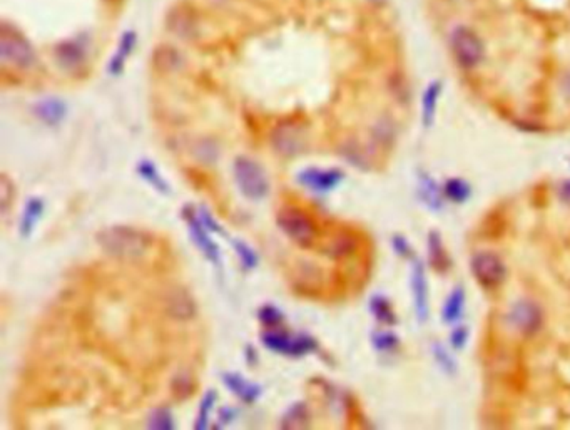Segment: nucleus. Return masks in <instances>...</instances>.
<instances>
[{
    "instance_id": "f257e3e1",
    "label": "nucleus",
    "mask_w": 570,
    "mask_h": 430,
    "mask_svg": "<svg viewBox=\"0 0 570 430\" xmlns=\"http://www.w3.org/2000/svg\"><path fill=\"white\" fill-rule=\"evenodd\" d=\"M97 243L109 257L122 261H136L146 257L150 245V237L132 226H109L97 233Z\"/></svg>"
},
{
    "instance_id": "f03ea898",
    "label": "nucleus",
    "mask_w": 570,
    "mask_h": 430,
    "mask_svg": "<svg viewBox=\"0 0 570 430\" xmlns=\"http://www.w3.org/2000/svg\"><path fill=\"white\" fill-rule=\"evenodd\" d=\"M450 49L463 71H474L485 59V44L478 32L468 26H457L450 34Z\"/></svg>"
},
{
    "instance_id": "7ed1b4c3",
    "label": "nucleus",
    "mask_w": 570,
    "mask_h": 430,
    "mask_svg": "<svg viewBox=\"0 0 570 430\" xmlns=\"http://www.w3.org/2000/svg\"><path fill=\"white\" fill-rule=\"evenodd\" d=\"M233 171L239 191L248 200H263L270 193V181H268L266 173L256 161L244 156L238 157L234 161Z\"/></svg>"
},
{
    "instance_id": "20e7f679",
    "label": "nucleus",
    "mask_w": 570,
    "mask_h": 430,
    "mask_svg": "<svg viewBox=\"0 0 570 430\" xmlns=\"http://www.w3.org/2000/svg\"><path fill=\"white\" fill-rule=\"evenodd\" d=\"M276 223L279 230L300 246H311L318 234L311 216L295 206H286L281 209L276 216Z\"/></svg>"
},
{
    "instance_id": "39448f33",
    "label": "nucleus",
    "mask_w": 570,
    "mask_h": 430,
    "mask_svg": "<svg viewBox=\"0 0 570 430\" xmlns=\"http://www.w3.org/2000/svg\"><path fill=\"white\" fill-rule=\"evenodd\" d=\"M264 347L276 354H283L288 356H303L316 350L315 338L309 335H288L279 332H266L261 336Z\"/></svg>"
},
{
    "instance_id": "423d86ee",
    "label": "nucleus",
    "mask_w": 570,
    "mask_h": 430,
    "mask_svg": "<svg viewBox=\"0 0 570 430\" xmlns=\"http://www.w3.org/2000/svg\"><path fill=\"white\" fill-rule=\"evenodd\" d=\"M0 47H2V59L6 62H10L12 66L26 69L35 62V54L31 44L17 31H9L7 27H3Z\"/></svg>"
},
{
    "instance_id": "0eeeda50",
    "label": "nucleus",
    "mask_w": 570,
    "mask_h": 430,
    "mask_svg": "<svg viewBox=\"0 0 570 430\" xmlns=\"http://www.w3.org/2000/svg\"><path fill=\"white\" fill-rule=\"evenodd\" d=\"M472 273L480 285L494 288L505 278V266L502 259L492 253H478L472 259Z\"/></svg>"
},
{
    "instance_id": "6e6552de",
    "label": "nucleus",
    "mask_w": 570,
    "mask_h": 430,
    "mask_svg": "<svg viewBox=\"0 0 570 430\" xmlns=\"http://www.w3.org/2000/svg\"><path fill=\"white\" fill-rule=\"evenodd\" d=\"M184 220L187 223V226H189V231H191V237H193L194 243L199 246V250L205 253V257L207 259H211V261L216 263V265H219V250H218V245L211 239L209 234H207V226L205 223L201 221V218H199V214L194 213L193 209H186L184 211Z\"/></svg>"
},
{
    "instance_id": "1a4fd4ad",
    "label": "nucleus",
    "mask_w": 570,
    "mask_h": 430,
    "mask_svg": "<svg viewBox=\"0 0 570 430\" xmlns=\"http://www.w3.org/2000/svg\"><path fill=\"white\" fill-rule=\"evenodd\" d=\"M343 180V174L338 169H318L308 168L298 174L300 184L316 193L331 191Z\"/></svg>"
},
{
    "instance_id": "9d476101",
    "label": "nucleus",
    "mask_w": 570,
    "mask_h": 430,
    "mask_svg": "<svg viewBox=\"0 0 570 430\" xmlns=\"http://www.w3.org/2000/svg\"><path fill=\"white\" fill-rule=\"evenodd\" d=\"M164 307L171 318L179 320V322L191 320L198 311L196 302H194L193 295H191L186 288H173V290L166 295Z\"/></svg>"
},
{
    "instance_id": "9b49d317",
    "label": "nucleus",
    "mask_w": 570,
    "mask_h": 430,
    "mask_svg": "<svg viewBox=\"0 0 570 430\" xmlns=\"http://www.w3.org/2000/svg\"><path fill=\"white\" fill-rule=\"evenodd\" d=\"M303 131L298 126L283 124L273 132V146L283 156H296L303 151Z\"/></svg>"
},
{
    "instance_id": "f8f14e48",
    "label": "nucleus",
    "mask_w": 570,
    "mask_h": 430,
    "mask_svg": "<svg viewBox=\"0 0 570 430\" xmlns=\"http://www.w3.org/2000/svg\"><path fill=\"white\" fill-rule=\"evenodd\" d=\"M512 322L519 330L525 332V334H532L540 327V311L539 308L532 303H520L512 311Z\"/></svg>"
},
{
    "instance_id": "ddd939ff",
    "label": "nucleus",
    "mask_w": 570,
    "mask_h": 430,
    "mask_svg": "<svg viewBox=\"0 0 570 430\" xmlns=\"http://www.w3.org/2000/svg\"><path fill=\"white\" fill-rule=\"evenodd\" d=\"M223 382L234 395H238L239 399L246 404H252V402L258 400L259 393H261V388L259 385H254L251 382H248L246 379L239 377L238 373H225L223 375Z\"/></svg>"
},
{
    "instance_id": "4468645a",
    "label": "nucleus",
    "mask_w": 570,
    "mask_h": 430,
    "mask_svg": "<svg viewBox=\"0 0 570 430\" xmlns=\"http://www.w3.org/2000/svg\"><path fill=\"white\" fill-rule=\"evenodd\" d=\"M44 213V201L40 198H31L24 208L22 218H20V234L28 237L35 228Z\"/></svg>"
},
{
    "instance_id": "2eb2a0df",
    "label": "nucleus",
    "mask_w": 570,
    "mask_h": 430,
    "mask_svg": "<svg viewBox=\"0 0 570 430\" xmlns=\"http://www.w3.org/2000/svg\"><path fill=\"white\" fill-rule=\"evenodd\" d=\"M35 112H37V116L46 124L55 126L66 116V105L60 103L59 99H47L35 108Z\"/></svg>"
},
{
    "instance_id": "dca6fc26",
    "label": "nucleus",
    "mask_w": 570,
    "mask_h": 430,
    "mask_svg": "<svg viewBox=\"0 0 570 430\" xmlns=\"http://www.w3.org/2000/svg\"><path fill=\"white\" fill-rule=\"evenodd\" d=\"M440 92H442V84H440L438 80H435V83H431L430 86L426 87L425 94H423L422 117H423V124H425L426 128H430L431 123H433V119H435V111H437V103H438Z\"/></svg>"
},
{
    "instance_id": "f3484780",
    "label": "nucleus",
    "mask_w": 570,
    "mask_h": 430,
    "mask_svg": "<svg viewBox=\"0 0 570 430\" xmlns=\"http://www.w3.org/2000/svg\"><path fill=\"white\" fill-rule=\"evenodd\" d=\"M413 291L418 316H420V320H426V315H429V308H426V305H429L426 303V283L420 265L415 268L413 271Z\"/></svg>"
},
{
    "instance_id": "a211bd4d",
    "label": "nucleus",
    "mask_w": 570,
    "mask_h": 430,
    "mask_svg": "<svg viewBox=\"0 0 570 430\" xmlns=\"http://www.w3.org/2000/svg\"><path fill=\"white\" fill-rule=\"evenodd\" d=\"M309 422V411L303 402L293 405V407L283 415L279 425L283 429H301Z\"/></svg>"
},
{
    "instance_id": "6ab92c4d",
    "label": "nucleus",
    "mask_w": 570,
    "mask_h": 430,
    "mask_svg": "<svg viewBox=\"0 0 570 430\" xmlns=\"http://www.w3.org/2000/svg\"><path fill=\"white\" fill-rule=\"evenodd\" d=\"M57 59H59V62L62 64L64 67L72 69L79 66L84 60V51L77 47L74 42L62 44V46L57 49Z\"/></svg>"
},
{
    "instance_id": "aec40b11",
    "label": "nucleus",
    "mask_w": 570,
    "mask_h": 430,
    "mask_svg": "<svg viewBox=\"0 0 570 430\" xmlns=\"http://www.w3.org/2000/svg\"><path fill=\"white\" fill-rule=\"evenodd\" d=\"M137 171H139L142 180H146L149 182V184H153L154 188L157 189V191H162V193L169 191L168 182L162 180V176L159 174V171H157V168L153 163H150V161H148V160L141 161L139 166H137Z\"/></svg>"
},
{
    "instance_id": "412c9836",
    "label": "nucleus",
    "mask_w": 570,
    "mask_h": 430,
    "mask_svg": "<svg viewBox=\"0 0 570 430\" xmlns=\"http://www.w3.org/2000/svg\"><path fill=\"white\" fill-rule=\"evenodd\" d=\"M462 308H463V290L462 288H455L451 291V295L447 300L445 308H443V318L445 322H455L458 320V316L462 315Z\"/></svg>"
},
{
    "instance_id": "4be33fe9",
    "label": "nucleus",
    "mask_w": 570,
    "mask_h": 430,
    "mask_svg": "<svg viewBox=\"0 0 570 430\" xmlns=\"http://www.w3.org/2000/svg\"><path fill=\"white\" fill-rule=\"evenodd\" d=\"M148 425L154 430H171L176 427V422H174L168 409H156L149 415Z\"/></svg>"
},
{
    "instance_id": "5701e85b",
    "label": "nucleus",
    "mask_w": 570,
    "mask_h": 430,
    "mask_svg": "<svg viewBox=\"0 0 570 430\" xmlns=\"http://www.w3.org/2000/svg\"><path fill=\"white\" fill-rule=\"evenodd\" d=\"M214 400H216V392L209 390L205 395V399H202L201 405H199V413H198V419H196V424H194V427L199 430L207 427V424H209V413L214 407Z\"/></svg>"
},
{
    "instance_id": "b1692460",
    "label": "nucleus",
    "mask_w": 570,
    "mask_h": 430,
    "mask_svg": "<svg viewBox=\"0 0 570 430\" xmlns=\"http://www.w3.org/2000/svg\"><path fill=\"white\" fill-rule=\"evenodd\" d=\"M258 318L268 328H278L283 323V313L275 305H264L258 311Z\"/></svg>"
},
{
    "instance_id": "393cba45",
    "label": "nucleus",
    "mask_w": 570,
    "mask_h": 430,
    "mask_svg": "<svg viewBox=\"0 0 570 430\" xmlns=\"http://www.w3.org/2000/svg\"><path fill=\"white\" fill-rule=\"evenodd\" d=\"M372 311H373V315L377 316L378 320H380V322H383V323H393L395 322V315H393L392 308H390L388 302H386L385 298H380V297L373 298L372 300Z\"/></svg>"
},
{
    "instance_id": "a878e982",
    "label": "nucleus",
    "mask_w": 570,
    "mask_h": 430,
    "mask_svg": "<svg viewBox=\"0 0 570 430\" xmlns=\"http://www.w3.org/2000/svg\"><path fill=\"white\" fill-rule=\"evenodd\" d=\"M234 250L238 253L239 259H241V265L244 266V270H252L256 265H258V257L252 251L246 243L243 241H234Z\"/></svg>"
},
{
    "instance_id": "bb28decb",
    "label": "nucleus",
    "mask_w": 570,
    "mask_h": 430,
    "mask_svg": "<svg viewBox=\"0 0 570 430\" xmlns=\"http://www.w3.org/2000/svg\"><path fill=\"white\" fill-rule=\"evenodd\" d=\"M173 392H174V395L181 400L191 397V393L194 392V384H193V380H191V377L186 375V373L176 377L173 382Z\"/></svg>"
},
{
    "instance_id": "cd10ccee",
    "label": "nucleus",
    "mask_w": 570,
    "mask_h": 430,
    "mask_svg": "<svg viewBox=\"0 0 570 430\" xmlns=\"http://www.w3.org/2000/svg\"><path fill=\"white\" fill-rule=\"evenodd\" d=\"M447 194L454 201L462 203L467 200L468 196V188L465 182L458 181V180H451L450 182H447Z\"/></svg>"
},
{
    "instance_id": "c85d7f7f",
    "label": "nucleus",
    "mask_w": 570,
    "mask_h": 430,
    "mask_svg": "<svg viewBox=\"0 0 570 430\" xmlns=\"http://www.w3.org/2000/svg\"><path fill=\"white\" fill-rule=\"evenodd\" d=\"M373 343L378 350H392L397 345V338L392 334H377L373 336Z\"/></svg>"
},
{
    "instance_id": "c756f323",
    "label": "nucleus",
    "mask_w": 570,
    "mask_h": 430,
    "mask_svg": "<svg viewBox=\"0 0 570 430\" xmlns=\"http://www.w3.org/2000/svg\"><path fill=\"white\" fill-rule=\"evenodd\" d=\"M349 245H352V239L349 238H338L336 241H333L331 248H329V255H331V257H345L349 251Z\"/></svg>"
},
{
    "instance_id": "7c9ffc66",
    "label": "nucleus",
    "mask_w": 570,
    "mask_h": 430,
    "mask_svg": "<svg viewBox=\"0 0 570 430\" xmlns=\"http://www.w3.org/2000/svg\"><path fill=\"white\" fill-rule=\"evenodd\" d=\"M198 214H199V218H201V221L205 223V225L207 226V230H209V231H216V233H223L221 226H219L218 223H216V220H213V216H211V214H209V211L205 209V208H201V209H199Z\"/></svg>"
},
{
    "instance_id": "2f4dec72",
    "label": "nucleus",
    "mask_w": 570,
    "mask_h": 430,
    "mask_svg": "<svg viewBox=\"0 0 570 430\" xmlns=\"http://www.w3.org/2000/svg\"><path fill=\"white\" fill-rule=\"evenodd\" d=\"M465 340H467V330L465 328H458V330L454 332V336H451V345H454L457 350L465 345Z\"/></svg>"
},
{
    "instance_id": "473e14b6",
    "label": "nucleus",
    "mask_w": 570,
    "mask_h": 430,
    "mask_svg": "<svg viewBox=\"0 0 570 430\" xmlns=\"http://www.w3.org/2000/svg\"><path fill=\"white\" fill-rule=\"evenodd\" d=\"M9 189H10V181L7 180V176H2V188H0V191H2V211L6 213L7 211V205H9Z\"/></svg>"
},
{
    "instance_id": "72a5a7b5",
    "label": "nucleus",
    "mask_w": 570,
    "mask_h": 430,
    "mask_svg": "<svg viewBox=\"0 0 570 430\" xmlns=\"http://www.w3.org/2000/svg\"><path fill=\"white\" fill-rule=\"evenodd\" d=\"M560 196H562V200H564V201L570 203V181L564 182V184H562V188H560Z\"/></svg>"
},
{
    "instance_id": "f704fd0d",
    "label": "nucleus",
    "mask_w": 570,
    "mask_h": 430,
    "mask_svg": "<svg viewBox=\"0 0 570 430\" xmlns=\"http://www.w3.org/2000/svg\"><path fill=\"white\" fill-rule=\"evenodd\" d=\"M372 2H374V3H378V2H381V0H372Z\"/></svg>"
}]
</instances>
